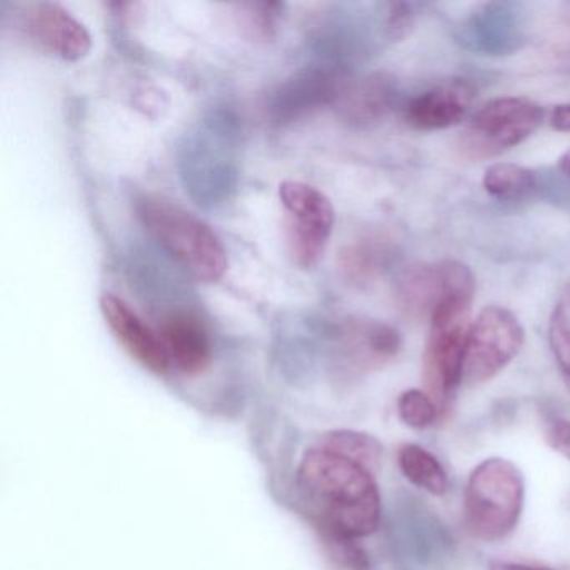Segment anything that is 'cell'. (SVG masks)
<instances>
[{
  "mask_svg": "<svg viewBox=\"0 0 570 570\" xmlns=\"http://www.w3.org/2000/svg\"><path fill=\"white\" fill-rule=\"evenodd\" d=\"M475 295V276L460 262L409 266L400 273L393 286L396 306L406 318L432 316L436 306L449 295Z\"/></svg>",
  "mask_w": 570,
  "mask_h": 570,
  "instance_id": "ba28073f",
  "label": "cell"
},
{
  "mask_svg": "<svg viewBox=\"0 0 570 570\" xmlns=\"http://www.w3.org/2000/svg\"><path fill=\"white\" fill-rule=\"evenodd\" d=\"M513 6L487 4L482 11L476 12L475 18L466 28V36L473 49H482L485 52H509L517 49L520 41L517 21L512 19Z\"/></svg>",
  "mask_w": 570,
  "mask_h": 570,
  "instance_id": "9a60e30c",
  "label": "cell"
},
{
  "mask_svg": "<svg viewBox=\"0 0 570 570\" xmlns=\"http://www.w3.org/2000/svg\"><path fill=\"white\" fill-rule=\"evenodd\" d=\"M320 449L328 450L343 459L358 463L375 475L382 465L383 446L375 436L353 430H336L326 433Z\"/></svg>",
  "mask_w": 570,
  "mask_h": 570,
  "instance_id": "d6986e66",
  "label": "cell"
},
{
  "mask_svg": "<svg viewBox=\"0 0 570 570\" xmlns=\"http://www.w3.org/2000/svg\"><path fill=\"white\" fill-rule=\"evenodd\" d=\"M399 466L410 483L432 493V495H445L449 490V476H446L445 469L439 459L423 446L415 445V443L400 446Z\"/></svg>",
  "mask_w": 570,
  "mask_h": 570,
  "instance_id": "e0dca14e",
  "label": "cell"
},
{
  "mask_svg": "<svg viewBox=\"0 0 570 570\" xmlns=\"http://www.w3.org/2000/svg\"><path fill=\"white\" fill-rule=\"evenodd\" d=\"M400 348L399 330L379 320H346L335 338L336 362L350 375L382 368L399 355Z\"/></svg>",
  "mask_w": 570,
  "mask_h": 570,
  "instance_id": "30bf717a",
  "label": "cell"
},
{
  "mask_svg": "<svg viewBox=\"0 0 570 570\" xmlns=\"http://www.w3.org/2000/svg\"><path fill=\"white\" fill-rule=\"evenodd\" d=\"M525 333L519 318L505 306H485L470 326L463 382L480 385L495 379L523 346Z\"/></svg>",
  "mask_w": 570,
  "mask_h": 570,
  "instance_id": "52a82bcc",
  "label": "cell"
},
{
  "mask_svg": "<svg viewBox=\"0 0 570 570\" xmlns=\"http://www.w3.org/2000/svg\"><path fill=\"white\" fill-rule=\"evenodd\" d=\"M482 185L492 198L515 202L529 198L539 189V176L525 166L497 163L487 168Z\"/></svg>",
  "mask_w": 570,
  "mask_h": 570,
  "instance_id": "ac0fdd59",
  "label": "cell"
},
{
  "mask_svg": "<svg viewBox=\"0 0 570 570\" xmlns=\"http://www.w3.org/2000/svg\"><path fill=\"white\" fill-rule=\"evenodd\" d=\"M489 570H550L546 567L527 566V563L505 562V560H490Z\"/></svg>",
  "mask_w": 570,
  "mask_h": 570,
  "instance_id": "d4e9b609",
  "label": "cell"
},
{
  "mask_svg": "<svg viewBox=\"0 0 570 570\" xmlns=\"http://www.w3.org/2000/svg\"><path fill=\"white\" fill-rule=\"evenodd\" d=\"M547 442L557 452L570 459V422L563 419L550 420L547 425Z\"/></svg>",
  "mask_w": 570,
  "mask_h": 570,
  "instance_id": "603a6c76",
  "label": "cell"
},
{
  "mask_svg": "<svg viewBox=\"0 0 570 570\" xmlns=\"http://www.w3.org/2000/svg\"><path fill=\"white\" fill-rule=\"evenodd\" d=\"M18 24L32 45L65 61H79L91 51L86 26L58 2H28L19 11Z\"/></svg>",
  "mask_w": 570,
  "mask_h": 570,
  "instance_id": "9c48e42d",
  "label": "cell"
},
{
  "mask_svg": "<svg viewBox=\"0 0 570 570\" xmlns=\"http://www.w3.org/2000/svg\"><path fill=\"white\" fill-rule=\"evenodd\" d=\"M543 111L539 102L520 96L492 99L479 109L460 138V149L466 158H495L522 145L542 126Z\"/></svg>",
  "mask_w": 570,
  "mask_h": 570,
  "instance_id": "5b68a950",
  "label": "cell"
},
{
  "mask_svg": "<svg viewBox=\"0 0 570 570\" xmlns=\"http://www.w3.org/2000/svg\"><path fill=\"white\" fill-rule=\"evenodd\" d=\"M549 345L560 373L570 386V282L560 289L550 315Z\"/></svg>",
  "mask_w": 570,
  "mask_h": 570,
  "instance_id": "ffe728a7",
  "label": "cell"
},
{
  "mask_svg": "<svg viewBox=\"0 0 570 570\" xmlns=\"http://www.w3.org/2000/svg\"><path fill=\"white\" fill-rule=\"evenodd\" d=\"M138 215L149 235L193 278L218 283L228 269V255L215 232L183 206L146 196L139 199Z\"/></svg>",
  "mask_w": 570,
  "mask_h": 570,
  "instance_id": "7a4b0ae2",
  "label": "cell"
},
{
  "mask_svg": "<svg viewBox=\"0 0 570 570\" xmlns=\"http://www.w3.org/2000/svg\"><path fill=\"white\" fill-rule=\"evenodd\" d=\"M298 487L326 539H363L379 529V485L358 463L316 446L299 463Z\"/></svg>",
  "mask_w": 570,
  "mask_h": 570,
  "instance_id": "6da1fadb",
  "label": "cell"
},
{
  "mask_svg": "<svg viewBox=\"0 0 570 570\" xmlns=\"http://www.w3.org/2000/svg\"><path fill=\"white\" fill-rule=\"evenodd\" d=\"M395 248L385 238L360 239L342 253V269L355 285H368L392 263Z\"/></svg>",
  "mask_w": 570,
  "mask_h": 570,
  "instance_id": "2e32d148",
  "label": "cell"
},
{
  "mask_svg": "<svg viewBox=\"0 0 570 570\" xmlns=\"http://www.w3.org/2000/svg\"><path fill=\"white\" fill-rule=\"evenodd\" d=\"M396 89L392 79L376 75L342 86L340 111L353 125L368 126L382 121L395 105Z\"/></svg>",
  "mask_w": 570,
  "mask_h": 570,
  "instance_id": "5bb4252c",
  "label": "cell"
},
{
  "mask_svg": "<svg viewBox=\"0 0 570 570\" xmlns=\"http://www.w3.org/2000/svg\"><path fill=\"white\" fill-rule=\"evenodd\" d=\"M475 88L466 81H449L413 98L405 122L416 131H440L460 125L472 108Z\"/></svg>",
  "mask_w": 570,
  "mask_h": 570,
  "instance_id": "7c38bea8",
  "label": "cell"
},
{
  "mask_svg": "<svg viewBox=\"0 0 570 570\" xmlns=\"http://www.w3.org/2000/svg\"><path fill=\"white\" fill-rule=\"evenodd\" d=\"M102 316L126 352L156 375H165L171 366L161 335L153 330L125 299L105 293L99 299Z\"/></svg>",
  "mask_w": 570,
  "mask_h": 570,
  "instance_id": "8fae6325",
  "label": "cell"
},
{
  "mask_svg": "<svg viewBox=\"0 0 570 570\" xmlns=\"http://www.w3.org/2000/svg\"><path fill=\"white\" fill-rule=\"evenodd\" d=\"M525 500V480L515 463L483 460L470 473L463 493V515L476 539L499 542L515 530Z\"/></svg>",
  "mask_w": 570,
  "mask_h": 570,
  "instance_id": "3957f363",
  "label": "cell"
},
{
  "mask_svg": "<svg viewBox=\"0 0 570 570\" xmlns=\"http://www.w3.org/2000/svg\"><path fill=\"white\" fill-rule=\"evenodd\" d=\"M158 332L171 365L178 366L185 375H199L212 365V342L196 316L185 312L171 313L163 320Z\"/></svg>",
  "mask_w": 570,
  "mask_h": 570,
  "instance_id": "4fadbf2b",
  "label": "cell"
},
{
  "mask_svg": "<svg viewBox=\"0 0 570 570\" xmlns=\"http://www.w3.org/2000/svg\"><path fill=\"white\" fill-rule=\"evenodd\" d=\"M416 4H390L386 12L385 31L392 41L405 38L416 21Z\"/></svg>",
  "mask_w": 570,
  "mask_h": 570,
  "instance_id": "7402d4cb",
  "label": "cell"
},
{
  "mask_svg": "<svg viewBox=\"0 0 570 570\" xmlns=\"http://www.w3.org/2000/svg\"><path fill=\"white\" fill-rule=\"evenodd\" d=\"M550 126L559 132H570V102L556 106L550 112Z\"/></svg>",
  "mask_w": 570,
  "mask_h": 570,
  "instance_id": "cb8c5ba5",
  "label": "cell"
},
{
  "mask_svg": "<svg viewBox=\"0 0 570 570\" xmlns=\"http://www.w3.org/2000/svg\"><path fill=\"white\" fill-rule=\"evenodd\" d=\"M278 195L289 256L299 268H313L322 259L335 225L332 202L315 186L302 181L282 183Z\"/></svg>",
  "mask_w": 570,
  "mask_h": 570,
  "instance_id": "8992f818",
  "label": "cell"
},
{
  "mask_svg": "<svg viewBox=\"0 0 570 570\" xmlns=\"http://www.w3.org/2000/svg\"><path fill=\"white\" fill-rule=\"evenodd\" d=\"M473 295H449L430 316L423 352V385L440 412H445L463 382Z\"/></svg>",
  "mask_w": 570,
  "mask_h": 570,
  "instance_id": "277c9868",
  "label": "cell"
},
{
  "mask_svg": "<svg viewBox=\"0 0 570 570\" xmlns=\"http://www.w3.org/2000/svg\"><path fill=\"white\" fill-rule=\"evenodd\" d=\"M399 415L410 429L422 430L432 425L440 410L432 396L423 390H406L399 399Z\"/></svg>",
  "mask_w": 570,
  "mask_h": 570,
  "instance_id": "44dd1931",
  "label": "cell"
},
{
  "mask_svg": "<svg viewBox=\"0 0 570 570\" xmlns=\"http://www.w3.org/2000/svg\"><path fill=\"white\" fill-rule=\"evenodd\" d=\"M557 168H559V171L562 173L566 178L570 179V149H567V151L560 156Z\"/></svg>",
  "mask_w": 570,
  "mask_h": 570,
  "instance_id": "484cf974",
  "label": "cell"
}]
</instances>
